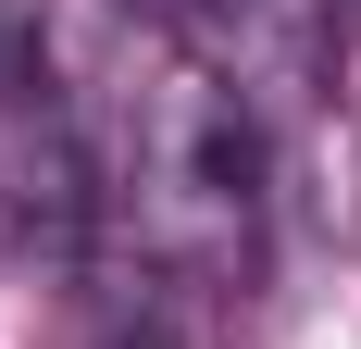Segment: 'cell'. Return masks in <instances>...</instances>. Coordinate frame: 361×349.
<instances>
[{"label":"cell","mask_w":361,"mask_h":349,"mask_svg":"<svg viewBox=\"0 0 361 349\" xmlns=\"http://www.w3.org/2000/svg\"><path fill=\"white\" fill-rule=\"evenodd\" d=\"M237 300H200L175 275H137V262H112L100 275V312H87V349H237Z\"/></svg>","instance_id":"obj_2"},{"label":"cell","mask_w":361,"mask_h":349,"mask_svg":"<svg viewBox=\"0 0 361 349\" xmlns=\"http://www.w3.org/2000/svg\"><path fill=\"white\" fill-rule=\"evenodd\" d=\"M37 88H50V37H37V13H25V0H0V112H13V100H37Z\"/></svg>","instance_id":"obj_3"},{"label":"cell","mask_w":361,"mask_h":349,"mask_svg":"<svg viewBox=\"0 0 361 349\" xmlns=\"http://www.w3.org/2000/svg\"><path fill=\"white\" fill-rule=\"evenodd\" d=\"M100 249L200 287V300H250L262 275V100L250 88H224L187 50L137 88V150L112 174Z\"/></svg>","instance_id":"obj_1"}]
</instances>
